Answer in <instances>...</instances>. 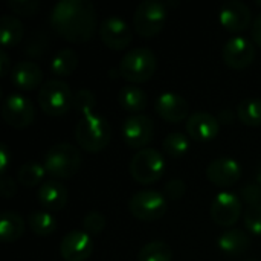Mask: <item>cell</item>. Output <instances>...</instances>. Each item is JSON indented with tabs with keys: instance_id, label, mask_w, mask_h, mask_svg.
<instances>
[{
	"instance_id": "9c48e42d",
	"label": "cell",
	"mask_w": 261,
	"mask_h": 261,
	"mask_svg": "<svg viewBox=\"0 0 261 261\" xmlns=\"http://www.w3.org/2000/svg\"><path fill=\"white\" fill-rule=\"evenodd\" d=\"M2 116L14 128H26L35 119V107L29 98L21 93H9L3 99Z\"/></svg>"
},
{
	"instance_id": "8d00e7d4",
	"label": "cell",
	"mask_w": 261,
	"mask_h": 261,
	"mask_svg": "<svg viewBox=\"0 0 261 261\" xmlns=\"http://www.w3.org/2000/svg\"><path fill=\"white\" fill-rule=\"evenodd\" d=\"M0 193L5 199H11L17 193V185H15L14 179L9 177L8 174H3L0 177Z\"/></svg>"
},
{
	"instance_id": "ac0fdd59",
	"label": "cell",
	"mask_w": 261,
	"mask_h": 261,
	"mask_svg": "<svg viewBox=\"0 0 261 261\" xmlns=\"http://www.w3.org/2000/svg\"><path fill=\"white\" fill-rule=\"evenodd\" d=\"M156 112L158 115L173 124H177L180 121H184L188 116L190 112V106L187 102V99L176 93V92H164L156 98L154 102Z\"/></svg>"
},
{
	"instance_id": "484cf974",
	"label": "cell",
	"mask_w": 261,
	"mask_h": 261,
	"mask_svg": "<svg viewBox=\"0 0 261 261\" xmlns=\"http://www.w3.org/2000/svg\"><path fill=\"white\" fill-rule=\"evenodd\" d=\"M28 225L31 231L40 237H47L55 232L57 229V220L55 217L46 211V210H35L28 216Z\"/></svg>"
},
{
	"instance_id": "ab89813d",
	"label": "cell",
	"mask_w": 261,
	"mask_h": 261,
	"mask_svg": "<svg viewBox=\"0 0 261 261\" xmlns=\"http://www.w3.org/2000/svg\"><path fill=\"white\" fill-rule=\"evenodd\" d=\"M251 32H252L254 41L257 43V46H260L261 47V12L257 15V18L252 21V29H251Z\"/></svg>"
},
{
	"instance_id": "e575fe53",
	"label": "cell",
	"mask_w": 261,
	"mask_h": 261,
	"mask_svg": "<svg viewBox=\"0 0 261 261\" xmlns=\"http://www.w3.org/2000/svg\"><path fill=\"white\" fill-rule=\"evenodd\" d=\"M185 182L182 179H171L164 185V196L170 200H179L185 194Z\"/></svg>"
},
{
	"instance_id": "4316f807",
	"label": "cell",
	"mask_w": 261,
	"mask_h": 261,
	"mask_svg": "<svg viewBox=\"0 0 261 261\" xmlns=\"http://www.w3.org/2000/svg\"><path fill=\"white\" fill-rule=\"evenodd\" d=\"M44 176H46V168L43 164L40 162H24L18 171H17V179L23 187L32 188V187H40L44 182Z\"/></svg>"
},
{
	"instance_id": "4dcf8cb0",
	"label": "cell",
	"mask_w": 261,
	"mask_h": 261,
	"mask_svg": "<svg viewBox=\"0 0 261 261\" xmlns=\"http://www.w3.org/2000/svg\"><path fill=\"white\" fill-rule=\"evenodd\" d=\"M96 107V96L95 93L90 90V89H80L75 92V96H73V109L81 113V116H86V115H90L93 113Z\"/></svg>"
},
{
	"instance_id": "5b68a950",
	"label": "cell",
	"mask_w": 261,
	"mask_h": 261,
	"mask_svg": "<svg viewBox=\"0 0 261 261\" xmlns=\"http://www.w3.org/2000/svg\"><path fill=\"white\" fill-rule=\"evenodd\" d=\"M73 96L75 93L66 81L50 78L38 90V106L46 115L61 116L73 107Z\"/></svg>"
},
{
	"instance_id": "277c9868",
	"label": "cell",
	"mask_w": 261,
	"mask_h": 261,
	"mask_svg": "<svg viewBox=\"0 0 261 261\" xmlns=\"http://www.w3.org/2000/svg\"><path fill=\"white\" fill-rule=\"evenodd\" d=\"M43 165L49 176L55 179H70L81 167V153L69 142H58L46 151Z\"/></svg>"
},
{
	"instance_id": "f1b7e54d",
	"label": "cell",
	"mask_w": 261,
	"mask_h": 261,
	"mask_svg": "<svg viewBox=\"0 0 261 261\" xmlns=\"http://www.w3.org/2000/svg\"><path fill=\"white\" fill-rule=\"evenodd\" d=\"M239 119L251 127L261 125V98H245L237 106Z\"/></svg>"
},
{
	"instance_id": "d590c367",
	"label": "cell",
	"mask_w": 261,
	"mask_h": 261,
	"mask_svg": "<svg viewBox=\"0 0 261 261\" xmlns=\"http://www.w3.org/2000/svg\"><path fill=\"white\" fill-rule=\"evenodd\" d=\"M242 197L248 205L261 203V187L258 184H248L242 188Z\"/></svg>"
},
{
	"instance_id": "1f68e13d",
	"label": "cell",
	"mask_w": 261,
	"mask_h": 261,
	"mask_svg": "<svg viewBox=\"0 0 261 261\" xmlns=\"http://www.w3.org/2000/svg\"><path fill=\"white\" fill-rule=\"evenodd\" d=\"M106 228V217L102 213L92 210L89 211L83 219V231H86L89 236H99Z\"/></svg>"
},
{
	"instance_id": "7a4b0ae2",
	"label": "cell",
	"mask_w": 261,
	"mask_h": 261,
	"mask_svg": "<svg viewBox=\"0 0 261 261\" xmlns=\"http://www.w3.org/2000/svg\"><path fill=\"white\" fill-rule=\"evenodd\" d=\"M158 69L156 54L145 46H138L127 50L118 66L119 76L125 78L130 83H145L150 80Z\"/></svg>"
},
{
	"instance_id": "30bf717a",
	"label": "cell",
	"mask_w": 261,
	"mask_h": 261,
	"mask_svg": "<svg viewBox=\"0 0 261 261\" xmlns=\"http://www.w3.org/2000/svg\"><path fill=\"white\" fill-rule=\"evenodd\" d=\"M210 216L219 226H234L242 216V199L236 193L220 191L211 202Z\"/></svg>"
},
{
	"instance_id": "74e56055",
	"label": "cell",
	"mask_w": 261,
	"mask_h": 261,
	"mask_svg": "<svg viewBox=\"0 0 261 261\" xmlns=\"http://www.w3.org/2000/svg\"><path fill=\"white\" fill-rule=\"evenodd\" d=\"M12 159V153L6 144H0V174H6V170L9 167V162Z\"/></svg>"
},
{
	"instance_id": "d6a6232c",
	"label": "cell",
	"mask_w": 261,
	"mask_h": 261,
	"mask_svg": "<svg viewBox=\"0 0 261 261\" xmlns=\"http://www.w3.org/2000/svg\"><path fill=\"white\" fill-rule=\"evenodd\" d=\"M245 226L249 232L261 236V203L248 205L245 210Z\"/></svg>"
},
{
	"instance_id": "44dd1931",
	"label": "cell",
	"mask_w": 261,
	"mask_h": 261,
	"mask_svg": "<svg viewBox=\"0 0 261 261\" xmlns=\"http://www.w3.org/2000/svg\"><path fill=\"white\" fill-rule=\"evenodd\" d=\"M217 246L225 255L239 257V255H243L249 249L251 239L245 231L232 228V229H226L225 232L219 236Z\"/></svg>"
},
{
	"instance_id": "52a82bcc",
	"label": "cell",
	"mask_w": 261,
	"mask_h": 261,
	"mask_svg": "<svg viewBox=\"0 0 261 261\" xmlns=\"http://www.w3.org/2000/svg\"><path fill=\"white\" fill-rule=\"evenodd\" d=\"M167 23V8L161 0H142L133 14L135 31L145 37L151 38L159 34Z\"/></svg>"
},
{
	"instance_id": "d4e9b609",
	"label": "cell",
	"mask_w": 261,
	"mask_h": 261,
	"mask_svg": "<svg viewBox=\"0 0 261 261\" xmlns=\"http://www.w3.org/2000/svg\"><path fill=\"white\" fill-rule=\"evenodd\" d=\"M78 67V54L72 47L58 49L50 60V72L55 76H69Z\"/></svg>"
},
{
	"instance_id": "60d3db41",
	"label": "cell",
	"mask_w": 261,
	"mask_h": 261,
	"mask_svg": "<svg viewBox=\"0 0 261 261\" xmlns=\"http://www.w3.org/2000/svg\"><path fill=\"white\" fill-rule=\"evenodd\" d=\"M234 112L231 110V109H223V110H220L219 112V116H217V119H219V122L220 124H231L232 121H234Z\"/></svg>"
},
{
	"instance_id": "b9f144b4",
	"label": "cell",
	"mask_w": 261,
	"mask_h": 261,
	"mask_svg": "<svg viewBox=\"0 0 261 261\" xmlns=\"http://www.w3.org/2000/svg\"><path fill=\"white\" fill-rule=\"evenodd\" d=\"M255 3H257L258 6H261V0H255Z\"/></svg>"
},
{
	"instance_id": "4fadbf2b",
	"label": "cell",
	"mask_w": 261,
	"mask_h": 261,
	"mask_svg": "<svg viewBox=\"0 0 261 261\" xmlns=\"http://www.w3.org/2000/svg\"><path fill=\"white\" fill-rule=\"evenodd\" d=\"M255 44L245 35H234L226 40L222 49L223 61L232 69H245L255 60Z\"/></svg>"
},
{
	"instance_id": "83f0119b",
	"label": "cell",
	"mask_w": 261,
	"mask_h": 261,
	"mask_svg": "<svg viewBox=\"0 0 261 261\" xmlns=\"http://www.w3.org/2000/svg\"><path fill=\"white\" fill-rule=\"evenodd\" d=\"M138 261H173V249L162 240H153L141 248Z\"/></svg>"
},
{
	"instance_id": "e0dca14e",
	"label": "cell",
	"mask_w": 261,
	"mask_h": 261,
	"mask_svg": "<svg viewBox=\"0 0 261 261\" xmlns=\"http://www.w3.org/2000/svg\"><path fill=\"white\" fill-rule=\"evenodd\" d=\"M187 133L196 141H211L220 132V122L217 116L210 112L197 110L187 118Z\"/></svg>"
},
{
	"instance_id": "6da1fadb",
	"label": "cell",
	"mask_w": 261,
	"mask_h": 261,
	"mask_svg": "<svg viewBox=\"0 0 261 261\" xmlns=\"http://www.w3.org/2000/svg\"><path fill=\"white\" fill-rule=\"evenodd\" d=\"M50 24L67 41H89L96 31L95 6L90 0H58L50 11Z\"/></svg>"
},
{
	"instance_id": "f35d334b",
	"label": "cell",
	"mask_w": 261,
	"mask_h": 261,
	"mask_svg": "<svg viewBox=\"0 0 261 261\" xmlns=\"http://www.w3.org/2000/svg\"><path fill=\"white\" fill-rule=\"evenodd\" d=\"M11 61H9V55L6 52V49L0 50V76H5L6 73H11Z\"/></svg>"
},
{
	"instance_id": "603a6c76",
	"label": "cell",
	"mask_w": 261,
	"mask_h": 261,
	"mask_svg": "<svg viewBox=\"0 0 261 261\" xmlns=\"http://www.w3.org/2000/svg\"><path fill=\"white\" fill-rule=\"evenodd\" d=\"M24 37V26L21 20L12 14H3L0 17V40L3 49L18 44Z\"/></svg>"
},
{
	"instance_id": "836d02e7",
	"label": "cell",
	"mask_w": 261,
	"mask_h": 261,
	"mask_svg": "<svg viewBox=\"0 0 261 261\" xmlns=\"http://www.w3.org/2000/svg\"><path fill=\"white\" fill-rule=\"evenodd\" d=\"M8 6L18 15L31 17L38 11L40 3L38 0H8Z\"/></svg>"
},
{
	"instance_id": "ffe728a7",
	"label": "cell",
	"mask_w": 261,
	"mask_h": 261,
	"mask_svg": "<svg viewBox=\"0 0 261 261\" xmlns=\"http://www.w3.org/2000/svg\"><path fill=\"white\" fill-rule=\"evenodd\" d=\"M67 188L55 179L44 180L37 190V199L46 211H60L67 203Z\"/></svg>"
},
{
	"instance_id": "7bdbcfd3",
	"label": "cell",
	"mask_w": 261,
	"mask_h": 261,
	"mask_svg": "<svg viewBox=\"0 0 261 261\" xmlns=\"http://www.w3.org/2000/svg\"><path fill=\"white\" fill-rule=\"evenodd\" d=\"M246 261H258V260H246Z\"/></svg>"
},
{
	"instance_id": "8fae6325",
	"label": "cell",
	"mask_w": 261,
	"mask_h": 261,
	"mask_svg": "<svg viewBox=\"0 0 261 261\" xmlns=\"http://www.w3.org/2000/svg\"><path fill=\"white\" fill-rule=\"evenodd\" d=\"M122 139L132 148H147L154 135V122L148 115L139 113L128 116L122 124Z\"/></svg>"
},
{
	"instance_id": "2e32d148",
	"label": "cell",
	"mask_w": 261,
	"mask_h": 261,
	"mask_svg": "<svg viewBox=\"0 0 261 261\" xmlns=\"http://www.w3.org/2000/svg\"><path fill=\"white\" fill-rule=\"evenodd\" d=\"M219 20L228 31L240 32L251 24L252 12L245 2L228 0L219 9Z\"/></svg>"
},
{
	"instance_id": "3957f363",
	"label": "cell",
	"mask_w": 261,
	"mask_h": 261,
	"mask_svg": "<svg viewBox=\"0 0 261 261\" xmlns=\"http://www.w3.org/2000/svg\"><path fill=\"white\" fill-rule=\"evenodd\" d=\"M75 138L80 147L90 153H98L107 147L112 139V128L109 121L98 115L90 113L81 116L75 128Z\"/></svg>"
},
{
	"instance_id": "f546056e",
	"label": "cell",
	"mask_w": 261,
	"mask_h": 261,
	"mask_svg": "<svg viewBox=\"0 0 261 261\" xmlns=\"http://www.w3.org/2000/svg\"><path fill=\"white\" fill-rule=\"evenodd\" d=\"M162 148L164 151L171 156V158H180L184 156L188 148H190V141L188 136L184 135L182 132H171L168 133L164 141H162Z\"/></svg>"
},
{
	"instance_id": "ba28073f",
	"label": "cell",
	"mask_w": 261,
	"mask_h": 261,
	"mask_svg": "<svg viewBox=\"0 0 261 261\" xmlns=\"http://www.w3.org/2000/svg\"><path fill=\"white\" fill-rule=\"evenodd\" d=\"M168 208L167 197L164 193L156 190H142L136 191L128 200V210L133 217L144 222L159 220Z\"/></svg>"
},
{
	"instance_id": "7402d4cb",
	"label": "cell",
	"mask_w": 261,
	"mask_h": 261,
	"mask_svg": "<svg viewBox=\"0 0 261 261\" xmlns=\"http://www.w3.org/2000/svg\"><path fill=\"white\" fill-rule=\"evenodd\" d=\"M118 102L119 106L133 115H139L148 102V95L147 92L135 84H127L119 89L118 92Z\"/></svg>"
},
{
	"instance_id": "5bb4252c",
	"label": "cell",
	"mask_w": 261,
	"mask_h": 261,
	"mask_svg": "<svg viewBox=\"0 0 261 261\" xmlns=\"http://www.w3.org/2000/svg\"><path fill=\"white\" fill-rule=\"evenodd\" d=\"M93 252V240L86 231H69L60 242V255L66 261H86Z\"/></svg>"
},
{
	"instance_id": "7c38bea8",
	"label": "cell",
	"mask_w": 261,
	"mask_h": 261,
	"mask_svg": "<svg viewBox=\"0 0 261 261\" xmlns=\"http://www.w3.org/2000/svg\"><path fill=\"white\" fill-rule=\"evenodd\" d=\"M99 37L102 43L112 50H122L132 43L133 29L124 18L118 15H110L101 21Z\"/></svg>"
},
{
	"instance_id": "d6986e66",
	"label": "cell",
	"mask_w": 261,
	"mask_h": 261,
	"mask_svg": "<svg viewBox=\"0 0 261 261\" xmlns=\"http://www.w3.org/2000/svg\"><path fill=\"white\" fill-rule=\"evenodd\" d=\"M9 78L15 87L21 90H34L41 84L43 72H41V67L35 61L23 60V61H17L12 66Z\"/></svg>"
},
{
	"instance_id": "8992f818",
	"label": "cell",
	"mask_w": 261,
	"mask_h": 261,
	"mask_svg": "<svg viewBox=\"0 0 261 261\" xmlns=\"http://www.w3.org/2000/svg\"><path fill=\"white\" fill-rule=\"evenodd\" d=\"M132 177L142 185L158 182L165 171V159L156 148L147 147L138 150L128 165Z\"/></svg>"
},
{
	"instance_id": "cb8c5ba5",
	"label": "cell",
	"mask_w": 261,
	"mask_h": 261,
	"mask_svg": "<svg viewBox=\"0 0 261 261\" xmlns=\"http://www.w3.org/2000/svg\"><path fill=\"white\" fill-rule=\"evenodd\" d=\"M24 234V219L12 211L6 210L0 216V239L6 243L18 240Z\"/></svg>"
},
{
	"instance_id": "9a60e30c",
	"label": "cell",
	"mask_w": 261,
	"mask_h": 261,
	"mask_svg": "<svg viewBox=\"0 0 261 261\" xmlns=\"http://www.w3.org/2000/svg\"><path fill=\"white\" fill-rule=\"evenodd\" d=\"M206 177L217 187H231L242 177V165L229 156H219L206 167Z\"/></svg>"
}]
</instances>
